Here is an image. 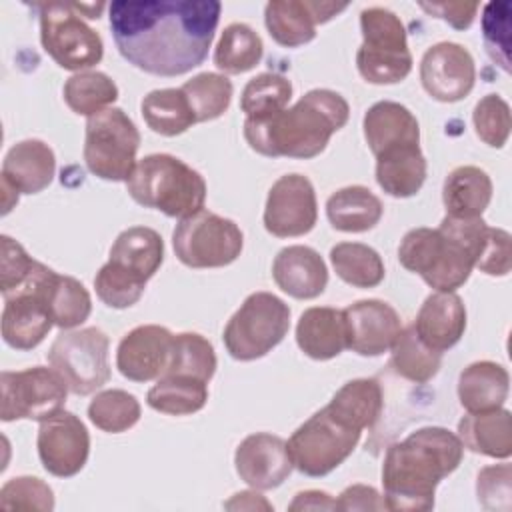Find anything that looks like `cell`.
<instances>
[{"instance_id":"6da1fadb","label":"cell","mask_w":512,"mask_h":512,"mask_svg":"<svg viewBox=\"0 0 512 512\" xmlns=\"http://www.w3.org/2000/svg\"><path fill=\"white\" fill-rule=\"evenodd\" d=\"M218 0H118L108 22L118 52L146 74L182 76L198 68L220 20Z\"/></svg>"},{"instance_id":"7a4b0ae2","label":"cell","mask_w":512,"mask_h":512,"mask_svg":"<svg viewBox=\"0 0 512 512\" xmlns=\"http://www.w3.org/2000/svg\"><path fill=\"white\" fill-rule=\"evenodd\" d=\"M460 438L442 426H424L388 446L382 464L386 510L426 512L436 486L462 462Z\"/></svg>"},{"instance_id":"3957f363","label":"cell","mask_w":512,"mask_h":512,"mask_svg":"<svg viewBox=\"0 0 512 512\" xmlns=\"http://www.w3.org/2000/svg\"><path fill=\"white\" fill-rule=\"evenodd\" d=\"M350 106L328 88L306 92L294 106L266 118H246L248 146L268 158H314L324 152L334 132L346 126Z\"/></svg>"},{"instance_id":"277c9868","label":"cell","mask_w":512,"mask_h":512,"mask_svg":"<svg viewBox=\"0 0 512 512\" xmlns=\"http://www.w3.org/2000/svg\"><path fill=\"white\" fill-rule=\"evenodd\" d=\"M488 224L444 216L438 228H412L398 246L400 264L436 292H454L472 274Z\"/></svg>"},{"instance_id":"5b68a950","label":"cell","mask_w":512,"mask_h":512,"mask_svg":"<svg viewBox=\"0 0 512 512\" xmlns=\"http://www.w3.org/2000/svg\"><path fill=\"white\" fill-rule=\"evenodd\" d=\"M126 190L140 206L180 220L204 210L206 202L202 174L172 154H148L138 160Z\"/></svg>"},{"instance_id":"8992f818","label":"cell","mask_w":512,"mask_h":512,"mask_svg":"<svg viewBox=\"0 0 512 512\" xmlns=\"http://www.w3.org/2000/svg\"><path fill=\"white\" fill-rule=\"evenodd\" d=\"M362 44L356 52L360 76L370 84L402 82L412 70V54L402 20L388 8L372 6L360 12Z\"/></svg>"},{"instance_id":"52a82bcc","label":"cell","mask_w":512,"mask_h":512,"mask_svg":"<svg viewBox=\"0 0 512 512\" xmlns=\"http://www.w3.org/2000/svg\"><path fill=\"white\" fill-rule=\"evenodd\" d=\"M290 328L288 304L272 292H254L224 328V346L234 360L250 362L276 348Z\"/></svg>"},{"instance_id":"ba28073f","label":"cell","mask_w":512,"mask_h":512,"mask_svg":"<svg viewBox=\"0 0 512 512\" xmlns=\"http://www.w3.org/2000/svg\"><path fill=\"white\" fill-rule=\"evenodd\" d=\"M40 42L48 56L64 70L84 72L104 56L100 34L82 20L76 2L38 4Z\"/></svg>"},{"instance_id":"9c48e42d","label":"cell","mask_w":512,"mask_h":512,"mask_svg":"<svg viewBox=\"0 0 512 512\" xmlns=\"http://www.w3.org/2000/svg\"><path fill=\"white\" fill-rule=\"evenodd\" d=\"M140 132L122 108H106L86 120L84 162L108 182H126L136 166Z\"/></svg>"},{"instance_id":"30bf717a","label":"cell","mask_w":512,"mask_h":512,"mask_svg":"<svg viewBox=\"0 0 512 512\" xmlns=\"http://www.w3.org/2000/svg\"><path fill=\"white\" fill-rule=\"evenodd\" d=\"M360 436L362 430L348 426L324 406L298 426L286 444L294 468L318 478L336 470L352 454Z\"/></svg>"},{"instance_id":"8fae6325","label":"cell","mask_w":512,"mask_h":512,"mask_svg":"<svg viewBox=\"0 0 512 512\" xmlns=\"http://www.w3.org/2000/svg\"><path fill=\"white\" fill-rule=\"evenodd\" d=\"M172 246L188 268H220L240 256L244 234L234 220L200 210L176 224Z\"/></svg>"},{"instance_id":"7c38bea8","label":"cell","mask_w":512,"mask_h":512,"mask_svg":"<svg viewBox=\"0 0 512 512\" xmlns=\"http://www.w3.org/2000/svg\"><path fill=\"white\" fill-rule=\"evenodd\" d=\"M108 336L96 328H80L56 336L48 350L50 366L76 396H88L110 380Z\"/></svg>"},{"instance_id":"4fadbf2b","label":"cell","mask_w":512,"mask_h":512,"mask_svg":"<svg viewBox=\"0 0 512 512\" xmlns=\"http://www.w3.org/2000/svg\"><path fill=\"white\" fill-rule=\"evenodd\" d=\"M68 386L64 378L46 366H34L18 372L0 374V418L12 420H46L62 410Z\"/></svg>"},{"instance_id":"5bb4252c","label":"cell","mask_w":512,"mask_h":512,"mask_svg":"<svg viewBox=\"0 0 512 512\" xmlns=\"http://www.w3.org/2000/svg\"><path fill=\"white\" fill-rule=\"evenodd\" d=\"M58 272L40 264L36 274L18 290L4 296L2 338L10 348H36L54 326L48 308V290Z\"/></svg>"},{"instance_id":"9a60e30c","label":"cell","mask_w":512,"mask_h":512,"mask_svg":"<svg viewBox=\"0 0 512 512\" xmlns=\"http://www.w3.org/2000/svg\"><path fill=\"white\" fill-rule=\"evenodd\" d=\"M318 220V204L312 182L302 174H284L268 190L264 228L276 238L308 234Z\"/></svg>"},{"instance_id":"2e32d148","label":"cell","mask_w":512,"mask_h":512,"mask_svg":"<svg viewBox=\"0 0 512 512\" xmlns=\"http://www.w3.org/2000/svg\"><path fill=\"white\" fill-rule=\"evenodd\" d=\"M38 456L44 470L56 478L76 476L90 454V434L84 422L66 410L40 422Z\"/></svg>"},{"instance_id":"e0dca14e","label":"cell","mask_w":512,"mask_h":512,"mask_svg":"<svg viewBox=\"0 0 512 512\" xmlns=\"http://www.w3.org/2000/svg\"><path fill=\"white\" fill-rule=\"evenodd\" d=\"M420 82L434 100L458 102L474 88V58L462 44L438 42L420 60Z\"/></svg>"},{"instance_id":"ac0fdd59","label":"cell","mask_w":512,"mask_h":512,"mask_svg":"<svg viewBox=\"0 0 512 512\" xmlns=\"http://www.w3.org/2000/svg\"><path fill=\"white\" fill-rule=\"evenodd\" d=\"M54 172L56 156L46 142L28 138L14 144L2 162V212L8 214L20 194H38L48 188Z\"/></svg>"},{"instance_id":"d6986e66","label":"cell","mask_w":512,"mask_h":512,"mask_svg":"<svg viewBox=\"0 0 512 512\" xmlns=\"http://www.w3.org/2000/svg\"><path fill=\"white\" fill-rule=\"evenodd\" d=\"M346 348L360 356L388 352L402 332L400 314L384 300H358L344 310Z\"/></svg>"},{"instance_id":"ffe728a7","label":"cell","mask_w":512,"mask_h":512,"mask_svg":"<svg viewBox=\"0 0 512 512\" xmlns=\"http://www.w3.org/2000/svg\"><path fill=\"white\" fill-rule=\"evenodd\" d=\"M348 4L320 0H272L264 8V22L280 46L296 48L316 38V26L332 20Z\"/></svg>"},{"instance_id":"44dd1931","label":"cell","mask_w":512,"mask_h":512,"mask_svg":"<svg viewBox=\"0 0 512 512\" xmlns=\"http://www.w3.org/2000/svg\"><path fill=\"white\" fill-rule=\"evenodd\" d=\"M234 466L240 480L254 490H272L280 486L294 468L286 440L268 432L246 436L236 448Z\"/></svg>"},{"instance_id":"7402d4cb","label":"cell","mask_w":512,"mask_h":512,"mask_svg":"<svg viewBox=\"0 0 512 512\" xmlns=\"http://www.w3.org/2000/svg\"><path fill=\"white\" fill-rule=\"evenodd\" d=\"M174 334L158 324H142L130 330L118 344L116 368L132 382L158 380L170 360Z\"/></svg>"},{"instance_id":"603a6c76","label":"cell","mask_w":512,"mask_h":512,"mask_svg":"<svg viewBox=\"0 0 512 512\" xmlns=\"http://www.w3.org/2000/svg\"><path fill=\"white\" fill-rule=\"evenodd\" d=\"M412 326L428 348L442 354L464 336L466 306L456 292H434L422 302Z\"/></svg>"},{"instance_id":"cb8c5ba5","label":"cell","mask_w":512,"mask_h":512,"mask_svg":"<svg viewBox=\"0 0 512 512\" xmlns=\"http://www.w3.org/2000/svg\"><path fill=\"white\" fill-rule=\"evenodd\" d=\"M272 278L276 286L292 298L312 300L320 296L328 284V268L322 256L310 246H286L272 262Z\"/></svg>"},{"instance_id":"d4e9b609","label":"cell","mask_w":512,"mask_h":512,"mask_svg":"<svg viewBox=\"0 0 512 512\" xmlns=\"http://www.w3.org/2000/svg\"><path fill=\"white\" fill-rule=\"evenodd\" d=\"M162 260V236L148 226H130L122 230L116 236L108 254V262L116 270L140 284H146L158 272Z\"/></svg>"},{"instance_id":"484cf974","label":"cell","mask_w":512,"mask_h":512,"mask_svg":"<svg viewBox=\"0 0 512 512\" xmlns=\"http://www.w3.org/2000/svg\"><path fill=\"white\" fill-rule=\"evenodd\" d=\"M364 138L374 156L396 148L420 144V126L416 116L402 104L380 100L372 104L362 120Z\"/></svg>"},{"instance_id":"4316f807","label":"cell","mask_w":512,"mask_h":512,"mask_svg":"<svg viewBox=\"0 0 512 512\" xmlns=\"http://www.w3.org/2000/svg\"><path fill=\"white\" fill-rule=\"evenodd\" d=\"M298 348L314 360H332L346 348L344 312L330 306H312L296 324Z\"/></svg>"},{"instance_id":"83f0119b","label":"cell","mask_w":512,"mask_h":512,"mask_svg":"<svg viewBox=\"0 0 512 512\" xmlns=\"http://www.w3.org/2000/svg\"><path fill=\"white\" fill-rule=\"evenodd\" d=\"M470 452L506 460L512 454V416L506 408L468 412L458 422V434Z\"/></svg>"},{"instance_id":"f1b7e54d","label":"cell","mask_w":512,"mask_h":512,"mask_svg":"<svg viewBox=\"0 0 512 512\" xmlns=\"http://www.w3.org/2000/svg\"><path fill=\"white\" fill-rule=\"evenodd\" d=\"M508 390V370L492 360L472 362L458 376V400L466 412L502 408L508 398Z\"/></svg>"},{"instance_id":"f546056e","label":"cell","mask_w":512,"mask_h":512,"mask_svg":"<svg viewBox=\"0 0 512 512\" xmlns=\"http://www.w3.org/2000/svg\"><path fill=\"white\" fill-rule=\"evenodd\" d=\"M426 158L420 144L396 146L376 156V182L394 198H410L426 180Z\"/></svg>"},{"instance_id":"4dcf8cb0","label":"cell","mask_w":512,"mask_h":512,"mask_svg":"<svg viewBox=\"0 0 512 512\" xmlns=\"http://www.w3.org/2000/svg\"><path fill=\"white\" fill-rule=\"evenodd\" d=\"M492 200V180L478 166L454 168L442 186L446 216L480 218Z\"/></svg>"},{"instance_id":"1f68e13d","label":"cell","mask_w":512,"mask_h":512,"mask_svg":"<svg viewBox=\"0 0 512 512\" xmlns=\"http://www.w3.org/2000/svg\"><path fill=\"white\" fill-rule=\"evenodd\" d=\"M380 198L366 186H346L326 200V216L340 232L372 230L382 218Z\"/></svg>"},{"instance_id":"d6a6232c","label":"cell","mask_w":512,"mask_h":512,"mask_svg":"<svg viewBox=\"0 0 512 512\" xmlns=\"http://www.w3.org/2000/svg\"><path fill=\"white\" fill-rule=\"evenodd\" d=\"M326 406L348 426L364 430L372 428L380 418L384 396L380 384L374 378H356L336 390Z\"/></svg>"},{"instance_id":"836d02e7","label":"cell","mask_w":512,"mask_h":512,"mask_svg":"<svg viewBox=\"0 0 512 512\" xmlns=\"http://www.w3.org/2000/svg\"><path fill=\"white\" fill-rule=\"evenodd\" d=\"M142 118L160 136H178L196 124V116L182 88L152 90L142 98Z\"/></svg>"},{"instance_id":"e575fe53","label":"cell","mask_w":512,"mask_h":512,"mask_svg":"<svg viewBox=\"0 0 512 512\" xmlns=\"http://www.w3.org/2000/svg\"><path fill=\"white\" fill-rule=\"evenodd\" d=\"M146 402L152 410L186 416L202 410L208 402V382L186 378V376H160L156 384L148 390Z\"/></svg>"},{"instance_id":"d590c367","label":"cell","mask_w":512,"mask_h":512,"mask_svg":"<svg viewBox=\"0 0 512 512\" xmlns=\"http://www.w3.org/2000/svg\"><path fill=\"white\" fill-rule=\"evenodd\" d=\"M262 56V38L244 22L228 24L214 48V64L224 74L248 72L260 64Z\"/></svg>"},{"instance_id":"8d00e7d4","label":"cell","mask_w":512,"mask_h":512,"mask_svg":"<svg viewBox=\"0 0 512 512\" xmlns=\"http://www.w3.org/2000/svg\"><path fill=\"white\" fill-rule=\"evenodd\" d=\"M330 262L336 276L354 288H374L384 280V262L368 244L340 242L332 246Z\"/></svg>"},{"instance_id":"74e56055","label":"cell","mask_w":512,"mask_h":512,"mask_svg":"<svg viewBox=\"0 0 512 512\" xmlns=\"http://www.w3.org/2000/svg\"><path fill=\"white\" fill-rule=\"evenodd\" d=\"M392 368L398 376L424 384L432 380L442 364V354L428 348L416 334L414 326L410 324L408 328H402V332L396 336L392 348Z\"/></svg>"},{"instance_id":"f35d334b","label":"cell","mask_w":512,"mask_h":512,"mask_svg":"<svg viewBox=\"0 0 512 512\" xmlns=\"http://www.w3.org/2000/svg\"><path fill=\"white\" fill-rule=\"evenodd\" d=\"M118 98L116 82L98 70H84L72 74L64 84V100L68 108L80 116H94Z\"/></svg>"},{"instance_id":"ab89813d","label":"cell","mask_w":512,"mask_h":512,"mask_svg":"<svg viewBox=\"0 0 512 512\" xmlns=\"http://www.w3.org/2000/svg\"><path fill=\"white\" fill-rule=\"evenodd\" d=\"M216 364L218 362H216L214 348L202 334L182 332L174 336L170 360L164 374L210 382L216 372Z\"/></svg>"},{"instance_id":"60d3db41","label":"cell","mask_w":512,"mask_h":512,"mask_svg":"<svg viewBox=\"0 0 512 512\" xmlns=\"http://www.w3.org/2000/svg\"><path fill=\"white\" fill-rule=\"evenodd\" d=\"M182 92L188 98V104L196 116V122H208L220 118L232 102V82L224 74L202 72L186 80Z\"/></svg>"},{"instance_id":"b9f144b4","label":"cell","mask_w":512,"mask_h":512,"mask_svg":"<svg viewBox=\"0 0 512 512\" xmlns=\"http://www.w3.org/2000/svg\"><path fill=\"white\" fill-rule=\"evenodd\" d=\"M292 98V82L276 72H262L250 78L240 96L246 118H266L284 108Z\"/></svg>"},{"instance_id":"7bdbcfd3","label":"cell","mask_w":512,"mask_h":512,"mask_svg":"<svg viewBox=\"0 0 512 512\" xmlns=\"http://www.w3.org/2000/svg\"><path fill=\"white\" fill-rule=\"evenodd\" d=\"M140 414L142 410L136 396L120 388L102 390L88 404L90 422L110 434L130 430L140 420Z\"/></svg>"},{"instance_id":"ee69618b","label":"cell","mask_w":512,"mask_h":512,"mask_svg":"<svg viewBox=\"0 0 512 512\" xmlns=\"http://www.w3.org/2000/svg\"><path fill=\"white\" fill-rule=\"evenodd\" d=\"M48 308L58 328L70 330L88 320L92 298L82 282L72 276L56 274L48 290Z\"/></svg>"},{"instance_id":"f6af8a7d","label":"cell","mask_w":512,"mask_h":512,"mask_svg":"<svg viewBox=\"0 0 512 512\" xmlns=\"http://www.w3.org/2000/svg\"><path fill=\"white\" fill-rule=\"evenodd\" d=\"M472 122L476 136L492 146L502 148L510 136L512 118H510V106L508 102L498 94H486L478 100L472 112Z\"/></svg>"},{"instance_id":"bcb514c9","label":"cell","mask_w":512,"mask_h":512,"mask_svg":"<svg viewBox=\"0 0 512 512\" xmlns=\"http://www.w3.org/2000/svg\"><path fill=\"white\" fill-rule=\"evenodd\" d=\"M54 508L52 488L36 476H18L0 488V510L50 512Z\"/></svg>"},{"instance_id":"7dc6e473","label":"cell","mask_w":512,"mask_h":512,"mask_svg":"<svg viewBox=\"0 0 512 512\" xmlns=\"http://www.w3.org/2000/svg\"><path fill=\"white\" fill-rule=\"evenodd\" d=\"M482 36L488 56L504 70L510 72V4L490 2L484 6Z\"/></svg>"},{"instance_id":"c3c4849f","label":"cell","mask_w":512,"mask_h":512,"mask_svg":"<svg viewBox=\"0 0 512 512\" xmlns=\"http://www.w3.org/2000/svg\"><path fill=\"white\" fill-rule=\"evenodd\" d=\"M0 254V292L4 298L26 284L38 270L40 262L6 234L0 238Z\"/></svg>"},{"instance_id":"681fc988","label":"cell","mask_w":512,"mask_h":512,"mask_svg":"<svg viewBox=\"0 0 512 512\" xmlns=\"http://www.w3.org/2000/svg\"><path fill=\"white\" fill-rule=\"evenodd\" d=\"M94 288H96L98 298L106 306L120 310V308H128V306L136 304L140 300V296L144 294L146 284L132 280L130 276L116 270L110 262H106L94 278Z\"/></svg>"},{"instance_id":"f907efd6","label":"cell","mask_w":512,"mask_h":512,"mask_svg":"<svg viewBox=\"0 0 512 512\" xmlns=\"http://www.w3.org/2000/svg\"><path fill=\"white\" fill-rule=\"evenodd\" d=\"M512 466L510 464H494L484 466L476 478V494L478 502L486 510H502L510 512L512 508Z\"/></svg>"},{"instance_id":"816d5d0a","label":"cell","mask_w":512,"mask_h":512,"mask_svg":"<svg viewBox=\"0 0 512 512\" xmlns=\"http://www.w3.org/2000/svg\"><path fill=\"white\" fill-rule=\"evenodd\" d=\"M512 266V238L502 228H486V236L474 268L488 276H506Z\"/></svg>"},{"instance_id":"f5cc1de1","label":"cell","mask_w":512,"mask_h":512,"mask_svg":"<svg viewBox=\"0 0 512 512\" xmlns=\"http://www.w3.org/2000/svg\"><path fill=\"white\" fill-rule=\"evenodd\" d=\"M420 8L436 18H442L456 30L470 28V24L478 12L476 2H434V4L422 2Z\"/></svg>"},{"instance_id":"db71d44e","label":"cell","mask_w":512,"mask_h":512,"mask_svg":"<svg viewBox=\"0 0 512 512\" xmlns=\"http://www.w3.org/2000/svg\"><path fill=\"white\" fill-rule=\"evenodd\" d=\"M336 504H338V510H386L384 498L372 486H364V484L348 486L340 494Z\"/></svg>"},{"instance_id":"11a10c76","label":"cell","mask_w":512,"mask_h":512,"mask_svg":"<svg viewBox=\"0 0 512 512\" xmlns=\"http://www.w3.org/2000/svg\"><path fill=\"white\" fill-rule=\"evenodd\" d=\"M288 510H338V504L330 494L320 490H306L298 492Z\"/></svg>"},{"instance_id":"9f6ffc18","label":"cell","mask_w":512,"mask_h":512,"mask_svg":"<svg viewBox=\"0 0 512 512\" xmlns=\"http://www.w3.org/2000/svg\"><path fill=\"white\" fill-rule=\"evenodd\" d=\"M224 508L228 510H258V508H264V510H272L270 502H266L258 492H238L234 494L226 504Z\"/></svg>"}]
</instances>
